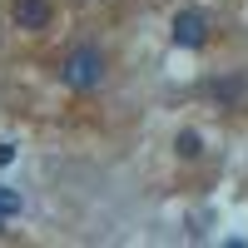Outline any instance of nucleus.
Here are the masks:
<instances>
[{
  "mask_svg": "<svg viewBox=\"0 0 248 248\" xmlns=\"http://www.w3.org/2000/svg\"><path fill=\"white\" fill-rule=\"evenodd\" d=\"M99 79H105V55L94 45H79L70 60H65V85L70 90H94Z\"/></svg>",
  "mask_w": 248,
  "mask_h": 248,
  "instance_id": "1",
  "label": "nucleus"
},
{
  "mask_svg": "<svg viewBox=\"0 0 248 248\" xmlns=\"http://www.w3.org/2000/svg\"><path fill=\"white\" fill-rule=\"evenodd\" d=\"M203 35H209V20H203V10H179V15H174V45L199 50Z\"/></svg>",
  "mask_w": 248,
  "mask_h": 248,
  "instance_id": "2",
  "label": "nucleus"
},
{
  "mask_svg": "<svg viewBox=\"0 0 248 248\" xmlns=\"http://www.w3.org/2000/svg\"><path fill=\"white\" fill-rule=\"evenodd\" d=\"M15 25L20 30H45L50 25V0H15Z\"/></svg>",
  "mask_w": 248,
  "mask_h": 248,
  "instance_id": "3",
  "label": "nucleus"
},
{
  "mask_svg": "<svg viewBox=\"0 0 248 248\" xmlns=\"http://www.w3.org/2000/svg\"><path fill=\"white\" fill-rule=\"evenodd\" d=\"M214 94L223 99V105H238V99H248V85L243 79H223V85H214Z\"/></svg>",
  "mask_w": 248,
  "mask_h": 248,
  "instance_id": "4",
  "label": "nucleus"
},
{
  "mask_svg": "<svg viewBox=\"0 0 248 248\" xmlns=\"http://www.w3.org/2000/svg\"><path fill=\"white\" fill-rule=\"evenodd\" d=\"M174 149H179L184 159H199V134H194V129H184V134L174 139Z\"/></svg>",
  "mask_w": 248,
  "mask_h": 248,
  "instance_id": "5",
  "label": "nucleus"
},
{
  "mask_svg": "<svg viewBox=\"0 0 248 248\" xmlns=\"http://www.w3.org/2000/svg\"><path fill=\"white\" fill-rule=\"evenodd\" d=\"M15 214H20V194H15V189H0V223L15 218Z\"/></svg>",
  "mask_w": 248,
  "mask_h": 248,
  "instance_id": "6",
  "label": "nucleus"
},
{
  "mask_svg": "<svg viewBox=\"0 0 248 248\" xmlns=\"http://www.w3.org/2000/svg\"><path fill=\"white\" fill-rule=\"evenodd\" d=\"M15 159V149H10V144H0V164H10Z\"/></svg>",
  "mask_w": 248,
  "mask_h": 248,
  "instance_id": "7",
  "label": "nucleus"
}]
</instances>
